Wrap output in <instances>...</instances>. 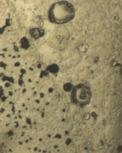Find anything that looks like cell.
Segmentation results:
<instances>
[{"label": "cell", "instance_id": "3957f363", "mask_svg": "<svg viewBox=\"0 0 122 153\" xmlns=\"http://www.w3.org/2000/svg\"><path fill=\"white\" fill-rule=\"evenodd\" d=\"M77 90V92H76V96L79 100L81 101H85L87 99L88 97V94H87V91L84 88H79Z\"/></svg>", "mask_w": 122, "mask_h": 153}, {"label": "cell", "instance_id": "6da1fadb", "mask_svg": "<svg viewBox=\"0 0 122 153\" xmlns=\"http://www.w3.org/2000/svg\"><path fill=\"white\" fill-rule=\"evenodd\" d=\"M75 15L74 7L68 1H58L54 4L49 12V18L52 23L63 24L71 21Z\"/></svg>", "mask_w": 122, "mask_h": 153}, {"label": "cell", "instance_id": "277c9868", "mask_svg": "<svg viewBox=\"0 0 122 153\" xmlns=\"http://www.w3.org/2000/svg\"><path fill=\"white\" fill-rule=\"evenodd\" d=\"M48 70L52 73H56L59 71V67L57 65L53 64L48 67Z\"/></svg>", "mask_w": 122, "mask_h": 153}, {"label": "cell", "instance_id": "7a4b0ae2", "mask_svg": "<svg viewBox=\"0 0 122 153\" xmlns=\"http://www.w3.org/2000/svg\"><path fill=\"white\" fill-rule=\"evenodd\" d=\"M30 33L33 37L37 39L44 35L45 30L41 28H34L31 30Z\"/></svg>", "mask_w": 122, "mask_h": 153}]
</instances>
